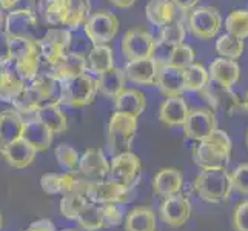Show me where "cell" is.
<instances>
[{
    "label": "cell",
    "mask_w": 248,
    "mask_h": 231,
    "mask_svg": "<svg viewBox=\"0 0 248 231\" xmlns=\"http://www.w3.org/2000/svg\"><path fill=\"white\" fill-rule=\"evenodd\" d=\"M40 49L37 40L10 37V62L13 70L25 83H31L37 77L40 63Z\"/></svg>",
    "instance_id": "obj_1"
},
{
    "label": "cell",
    "mask_w": 248,
    "mask_h": 231,
    "mask_svg": "<svg viewBox=\"0 0 248 231\" xmlns=\"http://www.w3.org/2000/svg\"><path fill=\"white\" fill-rule=\"evenodd\" d=\"M194 190L205 202H224L233 191L232 174L225 168L202 169L194 179Z\"/></svg>",
    "instance_id": "obj_2"
},
{
    "label": "cell",
    "mask_w": 248,
    "mask_h": 231,
    "mask_svg": "<svg viewBox=\"0 0 248 231\" xmlns=\"http://www.w3.org/2000/svg\"><path fill=\"white\" fill-rule=\"evenodd\" d=\"M90 11V0H49L45 15L54 27L63 25L68 30H78L88 20Z\"/></svg>",
    "instance_id": "obj_3"
},
{
    "label": "cell",
    "mask_w": 248,
    "mask_h": 231,
    "mask_svg": "<svg viewBox=\"0 0 248 231\" xmlns=\"http://www.w3.org/2000/svg\"><path fill=\"white\" fill-rule=\"evenodd\" d=\"M139 117H134L125 113H116L109 117L108 123V150L111 156L130 151L139 128Z\"/></svg>",
    "instance_id": "obj_4"
},
{
    "label": "cell",
    "mask_w": 248,
    "mask_h": 231,
    "mask_svg": "<svg viewBox=\"0 0 248 231\" xmlns=\"http://www.w3.org/2000/svg\"><path fill=\"white\" fill-rule=\"evenodd\" d=\"M97 80L88 73L62 79V104L71 108H85L94 102Z\"/></svg>",
    "instance_id": "obj_5"
},
{
    "label": "cell",
    "mask_w": 248,
    "mask_h": 231,
    "mask_svg": "<svg viewBox=\"0 0 248 231\" xmlns=\"http://www.w3.org/2000/svg\"><path fill=\"white\" fill-rule=\"evenodd\" d=\"M121 49L128 62L140 61V59H153L157 49V42L147 30L133 28L124 34Z\"/></svg>",
    "instance_id": "obj_6"
},
{
    "label": "cell",
    "mask_w": 248,
    "mask_h": 231,
    "mask_svg": "<svg viewBox=\"0 0 248 231\" xmlns=\"http://www.w3.org/2000/svg\"><path fill=\"white\" fill-rule=\"evenodd\" d=\"M83 30L93 45H108L119 32V19L111 11H97L88 17Z\"/></svg>",
    "instance_id": "obj_7"
},
{
    "label": "cell",
    "mask_w": 248,
    "mask_h": 231,
    "mask_svg": "<svg viewBox=\"0 0 248 231\" xmlns=\"http://www.w3.org/2000/svg\"><path fill=\"white\" fill-rule=\"evenodd\" d=\"M188 28L194 37L211 40L222 28V17L213 6H196L188 14Z\"/></svg>",
    "instance_id": "obj_8"
},
{
    "label": "cell",
    "mask_w": 248,
    "mask_h": 231,
    "mask_svg": "<svg viewBox=\"0 0 248 231\" xmlns=\"http://www.w3.org/2000/svg\"><path fill=\"white\" fill-rule=\"evenodd\" d=\"M88 202L97 205H109V203H126L133 199L131 188L124 186L117 182L104 179V181H91L87 188Z\"/></svg>",
    "instance_id": "obj_9"
},
{
    "label": "cell",
    "mask_w": 248,
    "mask_h": 231,
    "mask_svg": "<svg viewBox=\"0 0 248 231\" xmlns=\"http://www.w3.org/2000/svg\"><path fill=\"white\" fill-rule=\"evenodd\" d=\"M142 164L138 154L131 151L121 153L113 156L109 162V176L108 179L124 186L131 188L140 176Z\"/></svg>",
    "instance_id": "obj_10"
},
{
    "label": "cell",
    "mask_w": 248,
    "mask_h": 231,
    "mask_svg": "<svg viewBox=\"0 0 248 231\" xmlns=\"http://www.w3.org/2000/svg\"><path fill=\"white\" fill-rule=\"evenodd\" d=\"M40 56L53 68L61 57L68 53L71 45V31L66 28H51L37 40Z\"/></svg>",
    "instance_id": "obj_11"
},
{
    "label": "cell",
    "mask_w": 248,
    "mask_h": 231,
    "mask_svg": "<svg viewBox=\"0 0 248 231\" xmlns=\"http://www.w3.org/2000/svg\"><path fill=\"white\" fill-rule=\"evenodd\" d=\"M184 133L193 140H205L208 136L217 130V119L211 108H193L190 109L184 123Z\"/></svg>",
    "instance_id": "obj_12"
},
{
    "label": "cell",
    "mask_w": 248,
    "mask_h": 231,
    "mask_svg": "<svg viewBox=\"0 0 248 231\" xmlns=\"http://www.w3.org/2000/svg\"><path fill=\"white\" fill-rule=\"evenodd\" d=\"M3 31L10 37L31 39L39 40L36 37L37 32V17L31 10H14L5 17Z\"/></svg>",
    "instance_id": "obj_13"
},
{
    "label": "cell",
    "mask_w": 248,
    "mask_h": 231,
    "mask_svg": "<svg viewBox=\"0 0 248 231\" xmlns=\"http://www.w3.org/2000/svg\"><path fill=\"white\" fill-rule=\"evenodd\" d=\"M191 216V203L181 193L165 198L160 205V217L167 225L179 228L185 225Z\"/></svg>",
    "instance_id": "obj_14"
},
{
    "label": "cell",
    "mask_w": 248,
    "mask_h": 231,
    "mask_svg": "<svg viewBox=\"0 0 248 231\" xmlns=\"http://www.w3.org/2000/svg\"><path fill=\"white\" fill-rule=\"evenodd\" d=\"M230 159H232V154L219 148L216 143L210 140H201L198 147L193 150L194 164L202 169L225 168Z\"/></svg>",
    "instance_id": "obj_15"
},
{
    "label": "cell",
    "mask_w": 248,
    "mask_h": 231,
    "mask_svg": "<svg viewBox=\"0 0 248 231\" xmlns=\"http://www.w3.org/2000/svg\"><path fill=\"white\" fill-rule=\"evenodd\" d=\"M159 61L153 59H140V61H131L125 65L126 80L143 87H156L157 85V73H159Z\"/></svg>",
    "instance_id": "obj_16"
},
{
    "label": "cell",
    "mask_w": 248,
    "mask_h": 231,
    "mask_svg": "<svg viewBox=\"0 0 248 231\" xmlns=\"http://www.w3.org/2000/svg\"><path fill=\"white\" fill-rule=\"evenodd\" d=\"M79 173L88 181H104L109 176V160L102 150H87L79 162Z\"/></svg>",
    "instance_id": "obj_17"
},
{
    "label": "cell",
    "mask_w": 248,
    "mask_h": 231,
    "mask_svg": "<svg viewBox=\"0 0 248 231\" xmlns=\"http://www.w3.org/2000/svg\"><path fill=\"white\" fill-rule=\"evenodd\" d=\"M159 91L165 97H179L185 92V80H184V70L174 68L167 62L159 63L157 73V85Z\"/></svg>",
    "instance_id": "obj_18"
},
{
    "label": "cell",
    "mask_w": 248,
    "mask_h": 231,
    "mask_svg": "<svg viewBox=\"0 0 248 231\" xmlns=\"http://www.w3.org/2000/svg\"><path fill=\"white\" fill-rule=\"evenodd\" d=\"M208 73L211 82L224 88H233L241 80V66L233 59H215L210 65Z\"/></svg>",
    "instance_id": "obj_19"
},
{
    "label": "cell",
    "mask_w": 248,
    "mask_h": 231,
    "mask_svg": "<svg viewBox=\"0 0 248 231\" xmlns=\"http://www.w3.org/2000/svg\"><path fill=\"white\" fill-rule=\"evenodd\" d=\"M0 154H2L3 159L6 160V164L10 167L16 169H23L30 167L34 162V159L37 156V150L23 138H20L0 150Z\"/></svg>",
    "instance_id": "obj_20"
},
{
    "label": "cell",
    "mask_w": 248,
    "mask_h": 231,
    "mask_svg": "<svg viewBox=\"0 0 248 231\" xmlns=\"http://www.w3.org/2000/svg\"><path fill=\"white\" fill-rule=\"evenodd\" d=\"M184 185V174L177 168H162L153 179V191L159 198H170L179 194Z\"/></svg>",
    "instance_id": "obj_21"
},
{
    "label": "cell",
    "mask_w": 248,
    "mask_h": 231,
    "mask_svg": "<svg viewBox=\"0 0 248 231\" xmlns=\"http://www.w3.org/2000/svg\"><path fill=\"white\" fill-rule=\"evenodd\" d=\"M188 114H190V107L182 96L167 97L159 108V121L170 128H182Z\"/></svg>",
    "instance_id": "obj_22"
},
{
    "label": "cell",
    "mask_w": 248,
    "mask_h": 231,
    "mask_svg": "<svg viewBox=\"0 0 248 231\" xmlns=\"http://www.w3.org/2000/svg\"><path fill=\"white\" fill-rule=\"evenodd\" d=\"M22 138L28 143H31L32 147L37 150V153H44V151H48L51 148V145H53L54 133L36 117V119H32V121L25 122Z\"/></svg>",
    "instance_id": "obj_23"
},
{
    "label": "cell",
    "mask_w": 248,
    "mask_h": 231,
    "mask_svg": "<svg viewBox=\"0 0 248 231\" xmlns=\"http://www.w3.org/2000/svg\"><path fill=\"white\" fill-rule=\"evenodd\" d=\"M25 121L16 109H5L0 113V150L22 138Z\"/></svg>",
    "instance_id": "obj_24"
},
{
    "label": "cell",
    "mask_w": 248,
    "mask_h": 231,
    "mask_svg": "<svg viewBox=\"0 0 248 231\" xmlns=\"http://www.w3.org/2000/svg\"><path fill=\"white\" fill-rule=\"evenodd\" d=\"M91 181H85V179H80V182L74 191L68 193L65 196H62L61 199V215L68 219V220H76L78 216L80 215V211L83 210L85 205L88 203L87 199V188L90 185Z\"/></svg>",
    "instance_id": "obj_25"
},
{
    "label": "cell",
    "mask_w": 248,
    "mask_h": 231,
    "mask_svg": "<svg viewBox=\"0 0 248 231\" xmlns=\"http://www.w3.org/2000/svg\"><path fill=\"white\" fill-rule=\"evenodd\" d=\"M80 182V177L76 176V171L74 173H66L62 174H45L42 176L40 179V186L46 194L49 196H54V194H61L65 196L68 193L74 191L78 188Z\"/></svg>",
    "instance_id": "obj_26"
},
{
    "label": "cell",
    "mask_w": 248,
    "mask_h": 231,
    "mask_svg": "<svg viewBox=\"0 0 248 231\" xmlns=\"http://www.w3.org/2000/svg\"><path fill=\"white\" fill-rule=\"evenodd\" d=\"M97 92L107 99L116 100L119 94H122L126 88V76L121 68H113L97 77Z\"/></svg>",
    "instance_id": "obj_27"
},
{
    "label": "cell",
    "mask_w": 248,
    "mask_h": 231,
    "mask_svg": "<svg viewBox=\"0 0 248 231\" xmlns=\"http://www.w3.org/2000/svg\"><path fill=\"white\" fill-rule=\"evenodd\" d=\"M145 15H147V20L150 23L162 28L176 20L177 8L171 0H150L145 5Z\"/></svg>",
    "instance_id": "obj_28"
},
{
    "label": "cell",
    "mask_w": 248,
    "mask_h": 231,
    "mask_svg": "<svg viewBox=\"0 0 248 231\" xmlns=\"http://www.w3.org/2000/svg\"><path fill=\"white\" fill-rule=\"evenodd\" d=\"M45 104H46V100L44 97V94H42V91L37 88V85L32 82L28 83L27 87L19 92V96L13 100L14 109L19 111L20 114L36 113V111Z\"/></svg>",
    "instance_id": "obj_29"
},
{
    "label": "cell",
    "mask_w": 248,
    "mask_h": 231,
    "mask_svg": "<svg viewBox=\"0 0 248 231\" xmlns=\"http://www.w3.org/2000/svg\"><path fill=\"white\" fill-rule=\"evenodd\" d=\"M116 111L125 113L134 117H139L147 108V97L145 94L136 88H126L122 94H119L114 100Z\"/></svg>",
    "instance_id": "obj_30"
},
{
    "label": "cell",
    "mask_w": 248,
    "mask_h": 231,
    "mask_svg": "<svg viewBox=\"0 0 248 231\" xmlns=\"http://www.w3.org/2000/svg\"><path fill=\"white\" fill-rule=\"evenodd\" d=\"M88 71V62L87 57H83L79 53H68L61 57L54 66L53 73L59 77V79H68V77H74Z\"/></svg>",
    "instance_id": "obj_31"
},
{
    "label": "cell",
    "mask_w": 248,
    "mask_h": 231,
    "mask_svg": "<svg viewBox=\"0 0 248 231\" xmlns=\"http://www.w3.org/2000/svg\"><path fill=\"white\" fill-rule=\"evenodd\" d=\"M36 117L44 122L54 134H62L68 130L66 114L61 109V104H45L36 111Z\"/></svg>",
    "instance_id": "obj_32"
},
{
    "label": "cell",
    "mask_w": 248,
    "mask_h": 231,
    "mask_svg": "<svg viewBox=\"0 0 248 231\" xmlns=\"http://www.w3.org/2000/svg\"><path fill=\"white\" fill-rule=\"evenodd\" d=\"M88 71L94 74H104L113 70L114 65V51L109 45H94L87 57Z\"/></svg>",
    "instance_id": "obj_33"
},
{
    "label": "cell",
    "mask_w": 248,
    "mask_h": 231,
    "mask_svg": "<svg viewBox=\"0 0 248 231\" xmlns=\"http://www.w3.org/2000/svg\"><path fill=\"white\" fill-rule=\"evenodd\" d=\"M125 231H156V216L150 207H136L125 217Z\"/></svg>",
    "instance_id": "obj_34"
},
{
    "label": "cell",
    "mask_w": 248,
    "mask_h": 231,
    "mask_svg": "<svg viewBox=\"0 0 248 231\" xmlns=\"http://www.w3.org/2000/svg\"><path fill=\"white\" fill-rule=\"evenodd\" d=\"M28 83H25L16 71L10 65H5L3 70L0 71V100L2 102H11L19 96V92L27 87Z\"/></svg>",
    "instance_id": "obj_35"
},
{
    "label": "cell",
    "mask_w": 248,
    "mask_h": 231,
    "mask_svg": "<svg viewBox=\"0 0 248 231\" xmlns=\"http://www.w3.org/2000/svg\"><path fill=\"white\" fill-rule=\"evenodd\" d=\"M184 80H185V91H193V92L202 91L211 82L208 70H205L203 65L196 62L184 70Z\"/></svg>",
    "instance_id": "obj_36"
},
{
    "label": "cell",
    "mask_w": 248,
    "mask_h": 231,
    "mask_svg": "<svg viewBox=\"0 0 248 231\" xmlns=\"http://www.w3.org/2000/svg\"><path fill=\"white\" fill-rule=\"evenodd\" d=\"M76 222L87 231H97L100 228H105L104 225V213H102V205L88 202L80 211V215L76 219Z\"/></svg>",
    "instance_id": "obj_37"
},
{
    "label": "cell",
    "mask_w": 248,
    "mask_h": 231,
    "mask_svg": "<svg viewBox=\"0 0 248 231\" xmlns=\"http://www.w3.org/2000/svg\"><path fill=\"white\" fill-rule=\"evenodd\" d=\"M244 48H245L244 40L239 37H234L228 32L222 34V36H219L216 40V51H217L219 57L237 61V59L242 56Z\"/></svg>",
    "instance_id": "obj_38"
},
{
    "label": "cell",
    "mask_w": 248,
    "mask_h": 231,
    "mask_svg": "<svg viewBox=\"0 0 248 231\" xmlns=\"http://www.w3.org/2000/svg\"><path fill=\"white\" fill-rule=\"evenodd\" d=\"M225 30L239 39H248V10H234L225 19Z\"/></svg>",
    "instance_id": "obj_39"
},
{
    "label": "cell",
    "mask_w": 248,
    "mask_h": 231,
    "mask_svg": "<svg viewBox=\"0 0 248 231\" xmlns=\"http://www.w3.org/2000/svg\"><path fill=\"white\" fill-rule=\"evenodd\" d=\"M194 61H196V53H194L193 46L188 44H181V45L173 46L170 49V56L167 59V63L174 68L185 70V68L193 65Z\"/></svg>",
    "instance_id": "obj_40"
},
{
    "label": "cell",
    "mask_w": 248,
    "mask_h": 231,
    "mask_svg": "<svg viewBox=\"0 0 248 231\" xmlns=\"http://www.w3.org/2000/svg\"><path fill=\"white\" fill-rule=\"evenodd\" d=\"M159 40L162 45L170 46V49L173 46H177L184 44L185 40V27L182 25V22L174 20L165 27L160 28V34H159Z\"/></svg>",
    "instance_id": "obj_41"
},
{
    "label": "cell",
    "mask_w": 248,
    "mask_h": 231,
    "mask_svg": "<svg viewBox=\"0 0 248 231\" xmlns=\"http://www.w3.org/2000/svg\"><path fill=\"white\" fill-rule=\"evenodd\" d=\"M57 164L61 168H63L65 171H70V173H74V171H79V162H80V154L76 151L71 145L66 143H61L54 151Z\"/></svg>",
    "instance_id": "obj_42"
},
{
    "label": "cell",
    "mask_w": 248,
    "mask_h": 231,
    "mask_svg": "<svg viewBox=\"0 0 248 231\" xmlns=\"http://www.w3.org/2000/svg\"><path fill=\"white\" fill-rule=\"evenodd\" d=\"M102 213H104V225L105 228H114L124 224V215L122 211L117 208L116 203L102 205Z\"/></svg>",
    "instance_id": "obj_43"
},
{
    "label": "cell",
    "mask_w": 248,
    "mask_h": 231,
    "mask_svg": "<svg viewBox=\"0 0 248 231\" xmlns=\"http://www.w3.org/2000/svg\"><path fill=\"white\" fill-rule=\"evenodd\" d=\"M232 174V182H233V190L237 193L248 196V164L239 165Z\"/></svg>",
    "instance_id": "obj_44"
},
{
    "label": "cell",
    "mask_w": 248,
    "mask_h": 231,
    "mask_svg": "<svg viewBox=\"0 0 248 231\" xmlns=\"http://www.w3.org/2000/svg\"><path fill=\"white\" fill-rule=\"evenodd\" d=\"M233 227L236 231H248V200L239 203L233 215Z\"/></svg>",
    "instance_id": "obj_45"
},
{
    "label": "cell",
    "mask_w": 248,
    "mask_h": 231,
    "mask_svg": "<svg viewBox=\"0 0 248 231\" xmlns=\"http://www.w3.org/2000/svg\"><path fill=\"white\" fill-rule=\"evenodd\" d=\"M10 62V36L0 30V65Z\"/></svg>",
    "instance_id": "obj_46"
},
{
    "label": "cell",
    "mask_w": 248,
    "mask_h": 231,
    "mask_svg": "<svg viewBox=\"0 0 248 231\" xmlns=\"http://www.w3.org/2000/svg\"><path fill=\"white\" fill-rule=\"evenodd\" d=\"M27 231H57V230H56L53 222L46 217H44V219L34 220L32 224L27 228Z\"/></svg>",
    "instance_id": "obj_47"
},
{
    "label": "cell",
    "mask_w": 248,
    "mask_h": 231,
    "mask_svg": "<svg viewBox=\"0 0 248 231\" xmlns=\"http://www.w3.org/2000/svg\"><path fill=\"white\" fill-rule=\"evenodd\" d=\"M171 2L174 3V6L177 10H182V11H191L193 8L198 6L199 0H171Z\"/></svg>",
    "instance_id": "obj_48"
},
{
    "label": "cell",
    "mask_w": 248,
    "mask_h": 231,
    "mask_svg": "<svg viewBox=\"0 0 248 231\" xmlns=\"http://www.w3.org/2000/svg\"><path fill=\"white\" fill-rule=\"evenodd\" d=\"M111 5H114L116 8H121V10H126V8H131L138 0H108Z\"/></svg>",
    "instance_id": "obj_49"
},
{
    "label": "cell",
    "mask_w": 248,
    "mask_h": 231,
    "mask_svg": "<svg viewBox=\"0 0 248 231\" xmlns=\"http://www.w3.org/2000/svg\"><path fill=\"white\" fill-rule=\"evenodd\" d=\"M20 0H0V10H5V11H10L13 8L19 3Z\"/></svg>",
    "instance_id": "obj_50"
},
{
    "label": "cell",
    "mask_w": 248,
    "mask_h": 231,
    "mask_svg": "<svg viewBox=\"0 0 248 231\" xmlns=\"http://www.w3.org/2000/svg\"><path fill=\"white\" fill-rule=\"evenodd\" d=\"M239 111H242V113H248V90L245 92V96L241 102V108H239Z\"/></svg>",
    "instance_id": "obj_51"
},
{
    "label": "cell",
    "mask_w": 248,
    "mask_h": 231,
    "mask_svg": "<svg viewBox=\"0 0 248 231\" xmlns=\"http://www.w3.org/2000/svg\"><path fill=\"white\" fill-rule=\"evenodd\" d=\"M5 25V17H3V14L0 13V30H2V27Z\"/></svg>",
    "instance_id": "obj_52"
},
{
    "label": "cell",
    "mask_w": 248,
    "mask_h": 231,
    "mask_svg": "<svg viewBox=\"0 0 248 231\" xmlns=\"http://www.w3.org/2000/svg\"><path fill=\"white\" fill-rule=\"evenodd\" d=\"M61 231H78V230H74V228H65V230H61Z\"/></svg>",
    "instance_id": "obj_53"
},
{
    "label": "cell",
    "mask_w": 248,
    "mask_h": 231,
    "mask_svg": "<svg viewBox=\"0 0 248 231\" xmlns=\"http://www.w3.org/2000/svg\"><path fill=\"white\" fill-rule=\"evenodd\" d=\"M245 142H247V147H248V130H247V136H245Z\"/></svg>",
    "instance_id": "obj_54"
},
{
    "label": "cell",
    "mask_w": 248,
    "mask_h": 231,
    "mask_svg": "<svg viewBox=\"0 0 248 231\" xmlns=\"http://www.w3.org/2000/svg\"><path fill=\"white\" fill-rule=\"evenodd\" d=\"M2 224H3V222H2V215H0V230H2Z\"/></svg>",
    "instance_id": "obj_55"
},
{
    "label": "cell",
    "mask_w": 248,
    "mask_h": 231,
    "mask_svg": "<svg viewBox=\"0 0 248 231\" xmlns=\"http://www.w3.org/2000/svg\"><path fill=\"white\" fill-rule=\"evenodd\" d=\"M37 2H44V0H37Z\"/></svg>",
    "instance_id": "obj_56"
},
{
    "label": "cell",
    "mask_w": 248,
    "mask_h": 231,
    "mask_svg": "<svg viewBox=\"0 0 248 231\" xmlns=\"http://www.w3.org/2000/svg\"><path fill=\"white\" fill-rule=\"evenodd\" d=\"M25 231H27V230H25Z\"/></svg>",
    "instance_id": "obj_57"
}]
</instances>
